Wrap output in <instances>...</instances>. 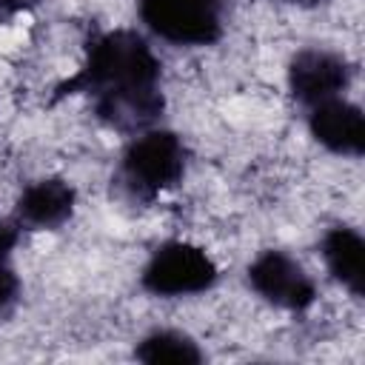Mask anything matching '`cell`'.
<instances>
[{"label": "cell", "mask_w": 365, "mask_h": 365, "mask_svg": "<svg viewBox=\"0 0 365 365\" xmlns=\"http://www.w3.org/2000/svg\"><path fill=\"white\" fill-rule=\"evenodd\" d=\"M163 66L145 37L131 29L97 31L88 37L83 68L63 80L51 103L71 94H88L94 114L114 131L137 134L163 114Z\"/></svg>", "instance_id": "1"}, {"label": "cell", "mask_w": 365, "mask_h": 365, "mask_svg": "<svg viewBox=\"0 0 365 365\" xmlns=\"http://www.w3.org/2000/svg\"><path fill=\"white\" fill-rule=\"evenodd\" d=\"M248 282L265 302L294 314L311 308L317 299L314 279L302 271L297 259H291L282 251H262L248 265Z\"/></svg>", "instance_id": "5"}, {"label": "cell", "mask_w": 365, "mask_h": 365, "mask_svg": "<svg viewBox=\"0 0 365 365\" xmlns=\"http://www.w3.org/2000/svg\"><path fill=\"white\" fill-rule=\"evenodd\" d=\"M140 20L177 46H211L222 37V0H137Z\"/></svg>", "instance_id": "3"}, {"label": "cell", "mask_w": 365, "mask_h": 365, "mask_svg": "<svg viewBox=\"0 0 365 365\" xmlns=\"http://www.w3.org/2000/svg\"><path fill=\"white\" fill-rule=\"evenodd\" d=\"M43 0H0V11L3 14H20V11H29L34 6H40Z\"/></svg>", "instance_id": "13"}, {"label": "cell", "mask_w": 365, "mask_h": 365, "mask_svg": "<svg viewBox=\"0 0 365 365\" xmlns=\"http://www.w3.org/2000/svg\"><path fill=\"white\" fill-rule=\"evenodd\" d=\"M20 302V277L11 265H6V257H0V322H6Z\"/></svg>", "instance_id": "11"}, {"label": "cell", "mask_w": 365, "mask_h": 365, "mask_svg": "<svg viewBox=\"0 0 365 365\" xmlns=\"http://www.w3.org/2000/svg\"><path fill=\"white\" fill-rule=\"evenodd\" d=\"M348 83L351 66L339 54L322 48H302L288 63V88L305 106L339 97V91H345Z\"/></svg>", "instance_id": "6"}, {"label": "cell", "mask_w": 365, "mask_h": 365, "mask_svg": "<svg viewBox=\"0 0 365 365\" xmlns=\"http://www.w3.org/2000/svg\"><path fill=\"white\" fill-rule=\"evenodd\" d=\"M17 245V228L11 222L0 220V257H9V251Z\"/></svg>", "instance_id": "12"}, {"label": "cell", "mask_w": 365, "mask_h": 365, "mask_svg": "<svg viewBox=\"0 0 365 365\" xmlns=\"http://www.w3.org/2000/svg\"><path fill=\"white\" fill-rule=\"evenodd\" d=\"M311 134L319 145L334 154L359 157L365 151V117L362 108L348 100H325L311 106Z\"/></svg>", "instance_id": "7"}, {"label": "cell", "mask_w": 365, "mask_h": 365, "mask_svg": "<svg viewBox=\"0 0 365 365\" xmlns=\"http://www.w3.org/2000/svg\"><path fill=\"white\" fill-rule=\"evenodd\" d=\"M134 356L145 365H200V345L180 331H154L134 348Z\"/></svg>", "instance_id": "10"}, {"label": "cell", "mask_w": 365, "mask_h": 365, "mask_svg": "<svg viewBox=\"0 0 365 365\" xmlns=\"http://www.w3.org/2000/svg\"><path fill=\"white\" fill-rule=\"evenodd\" d=\"M77 194L74 188L60 177H46L31 182L20 200H17V217L20 222L31 228H60L71 211H74Z\"/></svg>", "instance_id": "8"}, {"label": "cell", "mask_w": 365, "mask_h": 365, "mask_svg": "<svg viewBox=\"0 0 365 365\" xmlns=\"http://www.w3.org/2000/svg\"><path fill=\"white\" fill-rule=\"evenodd\" d=\"M322 259L334 279H339L354 297L365 294V240L351 225H334L322 237Z\"/></svg>", "instance_id": "9"}, {"label": "cell", "mask_w": 365, "mask_h": 365, "mask_svg": "<svg viewBox=\"0 0 365 365\" xmlns=\"http://www.w3.org/2000/svg\"><path fill=\"white\" fill-rule=\"evenodd\" d=\"M185 174V145L174 131H143L123 154L117 182L137 202H151Z\"/></svg>", "instance_id": "2"}, {"label": "cell", "mask_w": 365, "mask_h": 365, "mask_svg": "<svg viewBox=\"0 0 365 365\" xmlns=\"http://www.w3.org/2000/svg\"><path fill=\"white\" fill-rule=\"evenodd\" d=\"M294 3H317V0H294Z\"/></svg>", "instance_id": "14"}, {"label": "cell", "mask_w": 365, "mask_h": 365, "mask_svg": "<svg viewBox=\"0 0 365 365\" xmlns=\"http://www.w3.org/2000/svg\"><path fill=\"white\" fill-rule=\"evenodd\" d=\"M140 282L157 297L202 294L217 282V265L202 248L191 242H165L151 254Z\"/></svg>", "instance_id": "4"}]
</instances>
